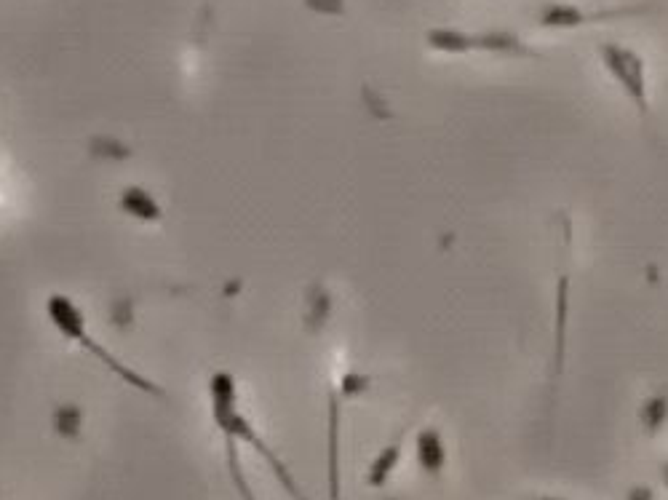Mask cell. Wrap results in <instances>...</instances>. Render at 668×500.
I'll list each match as a JSON object with an SVG mask.
<instances>
[{"instance_id": "obj_7", "label": "cell", "mask_w": 668, "mask_h": 500, "mask_svg": "<svg viewBox=\"0 0 668 500\" xmlns=\"http://www.w3.org/2000/svg\"><path fill=\"white\" fill-rule=\"evenodd\" d=\"M118 209L139 222H161L163 217L161 201L142 185H126L118 196Z\"/></svg>"}, {"instance_id": "obj_15", "label": "cell", "mask_w": 668, "mask_h": 500, "mask_svg": "<svg viewBox=\"0 0 668 500\" xmlns=\"http://www.w3.org/2000/svg\"><path fill=\"white\" fill-rule=\"evenodd\" d=\"M623 500H655V490H652L650 484H634V487H628Z\"/></svg>"}, {"instance_id": "obj_16", "label": "cell", "mask_w": 668, "mask_h": 500, "mask_svg": "<svg viewBox=\"0 0 668 500\" xmlns=\"http://www.w3.org/2000/svg\"><path fill=\"white\" fill-rule=\"evenodd\" d=\"M660 479H663V484L668 487V460L663 463V466H660Z\"/></svg>"}, {"instance_id": "obj_4", "label": "cell", "mask_w": 668, "mask_h": 500, "mask_svg": "<svg viewBox=\"0 0 668 500\" xmlns=\"http://www.w3.org/2000/svg\"><path fill=\"white\" fill-rule=\"evenodd\" d=\"M652 11L647 3H636V6H612V9H583L578 3H564L554 0L546 3L538 11V27L540 30H578V27L602 25V22H615L623 17H642Z\"/></svg>"}, {"instance_id": "obj_9", "label": "cell", "mask_w": 668, "mask_h": 500, "mask_svg": "<svg viewBox=\"0 0 668 500\" xmlns=\"http://www.w3.org/2000/svg\"><path fill=\"white\" fill-rule=\"evenodd\" d=\"M340 394L332 391L329 394V436H326V444H329V458H326V466H329V498L340 500Z\"/></svg>"}, {"instance_id": "obj_2", "label": "cell", "mask_w": 668, "mask_h": 500, "mask_svg": "<svg viewBox=\"0 0 668 500\" xmlns=\"http://www.w3.org/2000/svg\"><path fill=\"white\" fill-rule=\"evenodd\" d=\"M46 316H49L51 327L57 329L59 335L65 337V340H70V343L81 345L83 351L91 353V356H94L102 367L110 369L115 378H121L126 386L137 388V391H142V394H147V396L166 399L163 388L158 386L155 380H147L145 375H139L137 369H131L129 364H123V361L118 359L113 351H107L105 345H99L97 340H94V335L89 332V324H86V313L78 308L75 300H70L67 295H59V292H54V295L46 300Z\"/></svg>"}, {"instance_id": "obj_17", "label": "cell", "mask_w": 668, "mask_h": 500, "mask_svg": "<svg viewBox=\"0 0 668 500\" xmlns=\"http://www.w3.org/2000/svg\"><path fill=\"white\" fill-rule=\"evenodd\" d=\"M532 500H567V498H559V495H540V498H532Z\"/></svg>"}, {"instance_id": "obj_3", "label": "cell", "mask_w": 668, "mask_h": 500, "mask_svg": "<svg viewBox=\"0 0 668 500\" xmlns=\"http://www.w3.org/2000/svg\"><path fill=\"white\" fill-rule=\"evenodd\" d=\"M596 54H599V62L610 73L615 86L626 94L636 113L642 115V121H650V81H647V62H644L642 54L615 41L599 43Z\"/></svg>"}, {"instance_id": "obj_6", "label": "cell", "mask_w": 668, "mask_h": 500, "mask_svg": "<svg viewBox=\"0 0 668 500\" xmlns=\"http://www.w3.org/2000/svg\"><path fill=\"white\" fill-rule=\"evenodd\" d=\"M415 460L420 471L428 476H439L444 468H447L449 452L447 442L441 436L439 428L423 426L415 434Z\"/></svg>"}, {"instance_id": "obj_1", "label": "cell", "mask_w": 668, "mask_h": 500, "mask_svg": "<svg viewBox=\"0 0 668 500\" xmlns=\"http://www.w3.org/2000/svg\"><path fill=\"white\" fill-rule=\"evenodd\" d=\"M209 402H212L214 426H217L220 434H230L238 444H249V447L268 463L270 471H273L278 482H281V487H284L294 500H308L300 492V484H297V479L292 476V471L286 468L284 460L270 450L268 442L262 439V434L254 428L252 420L246 418L244 410L238 407V383L225 369H217V372H212V378H209Z\"/></svg>"}, {"instance_id": "obj_12", "label": "cell", "mask_w": 668, "mask_h": 500, "mask_svg": "<svg viewBox=\"0 0 668 500\" xmlns=\"http://www.w3.org/2000/svg\"><path fill=\"white\" fill-rule=\"evenodd\" d=\"M51 428L57 431V436L67 439V442H75L83 431V410L73 402L59 404L54 415H51Z\"/></svg>"}, {"instance_id": "obj_13", "label": "cell", "mask_w": 668, "mask_h": 500, "mask_svg": "<svg viewBox=\"0 0 668 500\" xmlns=\"http://www.w3.org/2000/svg\"><path fill=\"white\" fill-rule=\"evenodd\" d=\"M372 388V378L364 375V372H345L343 380H340V399H356V396H364Z\"/></svg>"}, {"instance_id": "obj_8", "label": "cell", "mask_w": 668, "mask_h": 500, "mask_svg": "<svg viewBox=\"0 0 668 500\" xmlns=\"http://www.w3.org/2000/svg\"><path fill=\"white\" fill-rule=\"evenodd\" d=\"M404 439H407V431H401L393 442H388L383 450L377 452L375 458L369 460L367 468V484L369 487H375V490H383L385 484L391 482V476L396 474V468L401 463V455H404Z\"/></svg>"}, {"instance_id": "obj_10", "label": "cell", "mask_w": 668, "mask_h": 500, "mask_svg": "<svg viewBox=\"0 0 668 500\" xmlns=\"http://www.w3.org/2000/svg\"><path fill=\"white\" fill-rule=\"evenodd\" d=\"M428 49L439 54H452V57H465L471 54V33L460 27H431L425 33Z\"/></svg>"}, {"instance_id": "obj_11", "label": "cell", "mask_w": 668, "mask_h": 500, "mask_svg": "<svg viewBox=\"0 0 668 500\" xmlns=\"http://www.w3.org/2000/svg\"><path fill=\"white\" fill-rule=\"evenodd\" d=\"M639 428L644 436H658L668 428V391L647 396L639 404Z\"/></svg>"}, {"instance_id": "obj_5", "label": "cell", "mask_w": 668, "mask_h": 500, "mask_svg": "<svg viewBox=\"0 0 668 500\" xmlns=\"http://www.w3.org/2000/svg\"><path fill=\"white\" fill-rule=\"evenodd\" d=\"M497 54V57H519V59H543L540 51H535L530 43H524L511 30H484V33H471V54Z\"/></svg>"}, {"instance_id": "obj_14", "label": "cell", "mask_w": 668, "mask_h": 500, "mask_svg": "<svg viewBox=\"0 0 668 500\" xmlns=\"http://www.w3.org/2000/svg\"><path fill=\"white\" fill-rule=\"evenodd\" d=\"M305 6L316 14H326V17H343L345 14V0H305Z\"/></svg>"}]
</instances>
